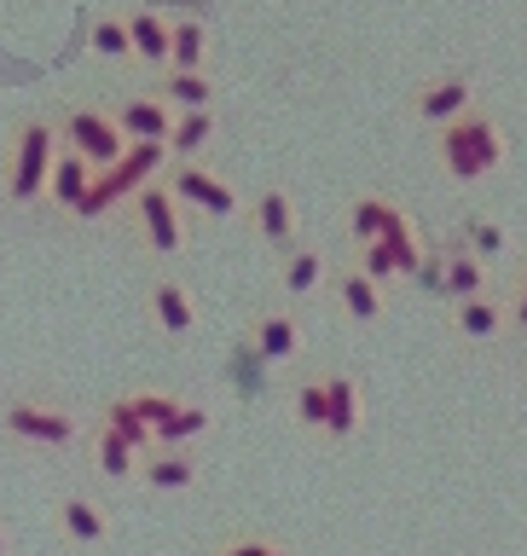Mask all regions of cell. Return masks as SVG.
<instances>
[{"mask_svg": "<svg viewBox=\"0 0 527 556\" xmlns=\"http://www.w3.org/2000/svg\"><path fill=\"white\" fill-rule=\"evenodd\" d=\"M163 99L174 104V111H215V81H209L203 70H168Z\"/></svg>", "mask_w": 527, "mask_h": 556, "instance_id": "cell-26", "label": "cell"}, {"mask_svg": "<svg viewBox=\"0 0 527 556\" xmlns=\"http://www.w3.org/2000/svg\"><path fill=\"white\" fill-rule=\"evenodd\" d=\"M273 556H296V551H290V545H278V551H273Z\"/></svg>", "mask_w": 527, "mask_h": 556, "instance_id": "cell-38", "label": "cell"}, {"mask_svg": "<svg viewBox=\"0 0 527 556\" xmlns=\"http://www.w3.org/2000/svg\"><path fill=\"white\" fill-rule=\"evenodd\" d=\"M325 382H330V424H325V434L330 441H354L360 424H365V382L354 371H325Z\"/></svg>", "mask_w": 527, "mask_h": 556, "instance_id": "cell-16", "label": "cell"}, {"mask_svg": "<svg viewBox=\"0 0 527 556\" xmlns=\"http://www.w3.org/2000/svg\"><path fill=\"white\" fill-rule=\"evenodd\" d=\"M290 417L313 434H325L330 424V382L325 377H296L290 382Z\"/></svg>", "mask_w": 527, "mask_h": 556, "instance_id": "cell-24", "label": "cell"}, {"mask_svg": "<svg viewBox=\"0 0 527 556\" xmlns=\"http://www.w3.org/2000/svg\"><path fill=\"white\" fill-rule=\"evenodd\" d=\"M452 325H459V337H469V342H493L499 330H511V302H499L493 290L469 295V302H452Z\"/></svg>", "mask_w": 527, "mask_h": 556, "instance_id": "cell-19", "label": "cell"}, {"mask_svg": "<svg viewBox=\"0 0 527 556\" xmlns=\"http://www.w3.org/2000/svg\"><path fill=\"white\" fill-rule=\"evenodd\" d=\"M134 226H139V232H146V250L151 255H180L186 250V215H180V198H174V186L163 180V174H156V180L151 186H139L134 191Z\"/></svg>", "mask_w": 527, "mask_h": 556, "instance_id": "cell-6", "label": "cell"}, {"mask_svg": "<svg viewBox=\"0 0 527 556\" xmlns=\"http://www.w3.org/2000/svg\"><path fill=\"white\" fill-rule=\"evenodd\" d=\"M330 278V261L313 250V243H296V250L285 255V267H278V285H285L290 302H302V295H313Z\"/></svg>", "mask_w": 527, "mask_h": 556, "instance_id": "cell-21", "label": "cell"}, {"mask_svg": "<svg viewBox=\"0 0 527 556\" xmlns=\"http://www.w3.org/2000/svg\"><path fill=\"white\" fill-rule=\"evenodd\" d=\"M59 528H64L70 545H104V539H111V510L87 493H64L59 498Z\"/></svg>", "mask_w": 527, "mask_h": 556, "instance_id": "cell-18", "label": "cell"}, {"mask_svg": "<svg viewBox=\"0 0 527 556\" xmlns=\"http://www.w3.org/2000/svg\"><path fill=\"white\" fill-rule=\"evenodd\" d=\"M198 476H203V464L191 446H156L139 458V481L151 493H186V486H198Z\"/></svg>", "mask_w": 527, "mask_h": 556, "instance_id": "cell-13", "label": "cell"}, {"mask_svg": "<svg viewBox=\"0 0 527 556\" xmlns=\"http://www.w3.org/2000/svg\"><path fill=\"white\" fill-rule=\"evenodd\" d=\"M354 261H360V267H365V273L377 278V285H394V278H400V267H394V255L382 250V243H354Z\"/></svg>", "mask_w": 527, "mask_h": 556, "instance_id": "cell-34", "label": "cell"}, {"mask_svg": "<svg viewBox=\"0 0 527 556\" xmlns=\"http://www.w3.org/2000/svg\"><path fill=\"white\" fill-rule=\"evenodd\" d=\"M209 429H215V412L198 406V400H186V406L174 412L163 429H156V446H191V441H198V434H209Z\"/></svg>", "mask_w": 527, "mask_h": 556, "instance_id": "cell-29", "label": "cell"}, {"mask_svg": "<svg viewBox=\"0 0 527 556\" xmlns=\"http://www.w3.org/2000/svg\"><path fill=\"white\" fill-rule=\"evenodd\" d=\"M99 424H111L122 441H134L139 452H156V429L146 424V417L134 412V400L128 394H116V400H104V412H99Z\"/></svg>", "mask_w": 527, "mask_h": 556, "instance_id": "cell-28", "label": "cell"}, {"mask_svg": "<svg viewBox=\"0 0 527 556\" xmlns=\"http://www.w3.org/2000/svg\"><path fill=\"white\" fill-rule=\"evenodd\" d=\"M459 238H464L481 261H499L504 250H511V232H504L499 220H487V215H469V220L459 226Z\"/></svg>", "mask_w": 527, "mask_h": 556, "instance_id": "cell-32", "label": "cell"}, {"mask_svg": "<svg viewBox=\"0 0 527 556\" xmlns=\"http://www.w3.org/2000/svg\"><path fill=\"white\" fill-rule=\"evenodd\" d=\"M330 285H337V302H342L348 319L377 325L382 313H389V285H377V278L360 267V261H348L342 273H330Z\"/></svg>", "mask_w": 527, "mask_h": 556, "instance_id": "cell-12", "label": "cell"}, {"mask_svg": "<svg viewBox=\"0 0 527 556\" xmlns=\"http://www.w3.org/2000/svg\"><path fill=\"white\" fill-rule=\"evenodd\" d=\"M163 180L174 186V198L191 203V208H203V215H215V220H233L243 215V198H238V186H226L215 168H203V163H174Z\"/></svg>", "mask_w": 527, "mask_h": 556, "instance_id": "cell-7", "label": "cell"}, {"mask_svg": "<svg viewBox=\"0 0 527 556\" xmlns=\"http://www.w3.org/2000/svg\"><path fill=\"white\" fill-rule=\"evenodd\" d=\"M209 64V35L198 17H174V47H168V70H203Z\"/></svg>", "mask_w": 527, "mask_h": 556, "instance_id": "cell-30", "label": "cell"}, {"mask_svg": "<svg viewBox=\"0 0 527 556\" xmlns=\"http://www.w3.org/2000/svg\"><path fill=\"white\" fill-rule=\"evenodd\" d=\"M394 220H400V203L382 198V191H360V198L348 203V238L354 243H377Z\"/></svg>", "mask_w": 527, "mask_h": 556, "instance_id": "cell-20", "label": "cell"}, {"mask_svg": "<svg viewBox=\"0 0 527 556\" xmlns=\"http://www.w3.org/2000/svg\"><path fill=\"white\" fill-rule=\"evenodd\" d=\"M87 458H93V469L104 481H128V476H139V458H146V452H139L134 441H122V434L111 429V424H87Z\"/></svg>", "mask_w": 527, "mask_h": 556, "instance_id": "cell-15", "label": "cell"}, {"mask_svg": "<svg viewBox=\"0 0 527 556\" xmlns=\"http://www.w3.org/2000/svg\"><path fill=\"white\" fill-rule=\"evenodd\" d=\"M377 243H382V250L394 255V267H400V278L424 273V261H429V255H424V238H417V220L406 215V208H400V220H394V226H389V232H382Z\"/></svg>", "mask_w": 527, "mask_h": 556, "instance_id": "cell-27", "label": "cell"}, {"mask_svg": "<svg viewBox=\"0 0 527 556\" xmlns=\"http://www.w3.org/2000/svg\"><path fill=\"white\" fill-rule=\"evenodd\" d=\"M174 116H180V111H174L163 93H139V99L116 104V122H122V134H128V139H163V146H168Z\"/></svg>", "mask_w": 527, "mask_h": 556, "instance_id": "cell-17", "label": "cell"}, {"mask_svg": "<svg viewBox=\"0 0 527 556\" xmlns=\"http://www.w3.org/2000/svg\"><path fill=\"white\" fill-rule=\"evenodd\" d=\"M273 551H278V545H273L267 533H238V539H226L215 556H273Z\"/></svg>", "mask_w": 527, "mask_h": 556, "instance_id": "cell-35", "label": "cell"}, {"mask_svg": "<svg viewBox=\"0 0 527 556\" xmlns=\"http://www.w3.org/2000/svg\"><path fill=\"white\" fill-rule=\"evenodd\" d=\"M87 41H93L99 59H128V52H134L128 17H116V12H99V17H93V29H87Z\"/></svg>", "mask_w": 527, "mask_h": 556, "instance_id": "cell-31", "label": "cell"}, {"mask_svg": "<svg viewBox=\"0 0 527 556\" xmlns=\"http://www.w3.org/2000/svg\"><path fill=\"white\" fill-rule=\"evenodd\" d=\"M128 400H134V412H139V417H146V424H151V429H163V424H168V417H174V412H180V406H186V400H174V394H163V389H134Z\"/></svg>", "mask_w": 527, "mask_h": 556, "instance_id": "cell-33", "label": "cell"}, {"mask_svg": "<svg viewBox=\"0 0 527 556\" xmlns=\"http://www.w3.org/2000/svg\"><path fill=\"white\" fill-rule=\"evenodd\" d=\"M151 319L163 325V337H174V342H186L191 330H198V295H191L180 278H156L151 285Z\"/></svg>", "mask_w": 527, "mask_h": 556, "instance_id": "cell-14", "label": "cell"}, {"mask_svg": "<svg viewBox=\"0 0 527 556\" xmlns=\"http://www.w3.org/2000/svg\"><path fill=\"white\" fill-rule=\"evenodd\" d=\"M435 290H441L447 302H469V295H487V261L469 250L459 232L441 243V278H435Z\"/></svg>", "mask_w": 527, "mask_h": 556, "instance_id": "cell-11", "label": "cell"}, {"mask_svg": "<svg viewBox=\"0 0 527 556\" xmlns=\"http://www.w3.org/2000/svg\"><path fill=\"white\" fill-rule=\"evenodd\" d=\"M469 111H476V81L459 76V70H447V76H429V81L412 93V116H417V122H429L435 134H441L447 122L469 116Z\"/></svg>", "mask_w": 527, "mask_h": 556, "instance_id": "cell-8", "label": "cell"}, {"mask_svg": "<svg viewBox=\"0 0 527 556\" xmlns=\"http://www.w3.org/2000/svg\"><path fill=\"white\" fill-rule=\"evenodd\" d=\"M243 337H250V348L267 365H290L296 354H302V319L285 307H261L250 325H243Z\"/></svg>", "mask_w": 527, "mask_h": 556, "instance_id": "cell-9", "label": "cell"}, {"mask_svg": "<svg viewBox=\"0 0 527 556\" xmlns=\"http://www.w3.org/2000/svg\"><path fill=\"white\" fill-rule=\"evenodd\" d=\"M59 139H64V151L87 156L93 168H111L116 156L134 146V139L122 134L116 111H99V104H70V111H59Z\"/></svg>", "mask_w": 527, "mask_h": 556, "instance_id": "cell-5", "label": "cell"}, {"mask_svg": "<svg viewBox=\"0 0 527 556\" xmlns=\"http://www.w3.org/2000/svg\"><path fill=\"white\" fill-rule=\"evenodd\" d=\"M0 429L12 434V441H24V446H41V452H64V446H76L81 441V417L64 406V400H52V394H17L0 406Z\"/></svg>", "mask_w": 527, "mask_h": 556, "instance_id": "cell-4", "label": "cell"}, {"mask_svg": "<svg viewBox=\"0 0 527 556\" xmlns=\"http://www.w3.org/2000/svg\"><path fill=\"white\" fill-rule=\"evenodd\" d=\"M215 139V111H180L168 134V156L174 163H198V151Z\"/></svg>", "mask_w": 527, "mask_h": 556, "instance_id": "cell-25", "label": "cell"}, {"mask_svg": "<svg viewBox=\"0 0 527 556\" xmlns=\"http://www.w3.org/2000/svg\"><path fill=\"white\" fill-rule=\"evenodd\" d=\"M59 151H64L59 122H47V116H24V122H17L12 139H7V163H0L7 198H12V203H35V198H47Z\"/></svg>", "mask_w": 527, "mask_h": 556, "instance_id": "cell-2", "label": "cell"}, {"mask_svg": "<svg viewBox=\"0 0 527 556\" xmlns=\"http://www.w3.org/2000/svg\"><path fill=\"white\" fill-rule=\"evenodd\" d=\"M504 156H511V139H504L499 116H487V111H469L435 134V163H441L447 180H464V186L487 180V174L504 168Z\"/></svg>", "mask_w": 527, "mask_h": 556, "instance_id": "cell-1", "label": "cell"}, {"mask_svg": "<svg viewBox=\"0 0 527 556\" xmlns=\"http://www.w3.org/2000/svg\"><path fill=\"white\" fill-rule=\"evenodd\" d=\"M93 163L87 156H76V151H59V163H52V186H47V198L59 203V208H70L76 215V203L87 198V186H93Z\"/></svg>", "mask_w": 527, "mask_h": 556, "instance_id": "cell-23", "label": "cell"}, {"mask_svg": "<svg viewBox=\"0 0 527 556\" xmlns=\"http://www.w3.org/2000/svg\"><path fill=\"white\" fill-rule=\"evenodd\" d=\"M163 163H168V146H163V139H134V146L122 151L111 168L93 174V186H87V198L76 203V215H81V220H99V215H111L116 203H134V191L151 186L156 174H163Z\"/></svg>", "mask_w": 527, "mask_h": 556, "instance_id": "cell-3", "label": "cell"}, {"mask_svg": "<svg viewBox=\"0 0 527 556\" xmlns=\"http://www.w3.org/2000/svg\"><path fill=\"white\" fill-rule=\"evenodd\" d=\"M0 556H7V521H0Z\"/></svg>", "mask_w": 527, "mask_h": 556, "instance_id": "cell-37", "label": "cell"}, {"mask_svg": "<svg viewBox=\"0 0 527 556\" xmlns=\"http://www.w3.org/2000/svg\"><path fill=\"white\" fill-rule=\"evenodd\" d=\"M511 330H522V337H527V267H522L516 295H511Z\"/></svg>", "mask_w": 527, "mask_h": 556, "instance_id": "cell-36", "label": "cell"}, {"mask_svg": "<svg viewBox=\"0 0 527 556\" xmlns=\"http://www.w3.org/2000/svg\"><path fill=\"white\" fill-rule=\"evenodd\" d=\"M128 35H134V59L146 64H168V47H174V17L163 12H128Z\"/></svg>", "mask_w": 527, "mask_h": 556, "instance_id": "cell-22", "label": "cell"}, {"mask_svg": "<svg viewBox=\"0 0 527 556\" xmlns=\"http://www.w3.org/2000/svg\"><path fill=\"white\" fill-rule=\"evenodd\" d=\"M250 226H255V238L267 243L273 255H290L296 243H302V238H296V232H302V226H296V203H290L285 186H267L250 203Z\"/></svg>", "mask_w": 527, "mask_h": 556, "instance_id": "cell-10", "label": "cell"}]
</instances>
